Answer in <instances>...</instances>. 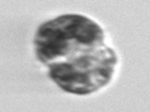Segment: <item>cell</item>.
I'll use <instances>...</instances> for the list:
<instances>
[{"label": "cell", "mask_w": 150, "mask_h": 112, "mask_svg": "<svg viewBox=\"0 0 150 112\" xmlns=\"http://www.w3.org/2000/svg\"><path fill=\"white\" fill-rule=\"evenodd\" d=\"M118 57L114 50L101 46L49 66V76L64 91L89 95L111 80Z\"/></svg>", "instance_id": "obj_2"}, {"label": "cell", "mask_w": 150, "mask_h": 112, "mask_svg": "<svg viewBox=\"0 0 150 112\" xmlns=\"http://www.w3.org/2000/svg\"><path fill=\"white\" fill-rule=\"evenodd\" d=\"M101 46L104 31L100 25L79 14H67L45 21L35 34L36 56L49 66Z\"/></svg>", "instance_id": "obj_1"}]
</instances>
